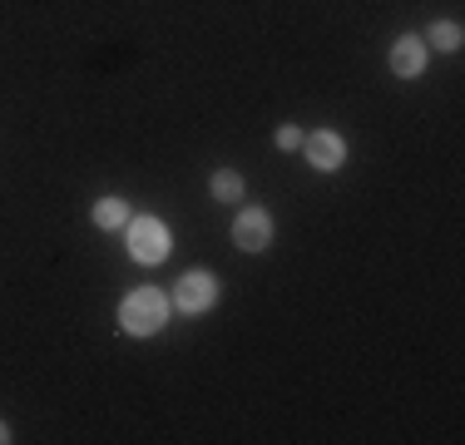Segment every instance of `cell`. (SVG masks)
Listing matches in <instances>:
<instances>
[{
	"instance_id": "6da1fadb",
	"label": "cell",
	"mask_w": 465,
	"mask_h": 445,
	"mask_svg": "<svg viewBox=\"0 0 465 445\" xmlns=\"http://www.w3.org/2000/svg\"><path fill=\"white\" fill-rule=\"evenodd\" d=\"M119 322H124V332H134V336L158 332V327L168 322V302H164V292H154V288L129 292V297H124V307H119Z\"/></svg>"
},
{
	"instance_id": "7a4b0ae2",
	"label": "cell",
	"mask_w": 465,
	"mask_h": 445,
	"mask_svg": "<svg viewBox=\"0 0 465 445\" xmlns=\"http://www.w3.org/2000/svg\"><path fill=\"white\" fill-rule=\"evenodd\" d=\"M129 252L139 262H164L168 258V228L158 218H134L129 222Z\"/></svg>"
},
{
	"instance_id": "3957f363",
	"label": "cell",
	"mask_w": 465,
	"mask_h": 445,
	"mask_svg": "<svg viewBox=\"0 0 465 445\" xmlns=\"http://www.w3.org/2000/svg\"><path fill=\"white\" fill-rule=\"evenodd\" d=\"M214 297H218V288H214V278H208V272H184V278H178L174 302L184 307L188 317H198V312H208V307H214Z\"/></svg>"
},
{
	"instance_id": "277c9868",
	"label": "cell",
	"mask_w": 465,
	"mask_h": 445,
	"mask_svg": "<svg viewBox=\"0 0 465 445\" xmlns=\"http://www.w3.org/2000/svg\"><path fill=\"white\" fill-rule=\"evenodd\" d=\"M232 238H238V248L262 252L272 238V218L262 213V208H248V213H238V222H232Z\"/></svg>"
},
{
	"instance_id": "5b68a950",
	"label": "cell",
	"mask_w": 465,
	"mask_h": 445,
	"mask_svg": "<svg viewBox=\"0 0 465 445\" xmlns=\"http://www.w3.org/2000/svg\"><path fill=\"white\" fill-rule=\"evenodd\" d=\"M421 65H426V45L411 35H401L396 45H391V70L396 74H421Z\"/></svg>"
},
{
	"instance_id": "8992f818",
	"label": "cell",
	"mask_w": 465,
	"mask_h": 445,
	"mask_svg": "<svg viewBox=\"0 0 465 445\" xmlns=\"http://www.w3.org/2000/svg\"><path fill=\"white\" fill-rule=\"evenodd\" d=\"M342 154H346V148H342L337 134H312V139H308V158L317 168H337V164H342Z\"/></svg>"
},
{
	"instance_id": "52a82bcc",
	"label": "cell",
	"mask_w": 465,
	"mask_h": 445,
	"mask_svg": "<svg viewBox=\"0 0 465 445\" xmlns=\"http://www.w3.org/2000/svg\"><path fill=\"white\" fill-rule=\"evenodd\" d=\"M124 218H129V208H124V198H104V204L94 208V222H100V228H119Z\"/></svg>"
},
{
	"instance_id": "ba28073f",
	"label": "cell",
	"mask_w": 465,
	"mask_h": 445,
	"mask_svg": "<svg viewBox=\"0 0 465 445\" xmlns=\"http://www.w3.org/2000/svg\"><path fill=\"white\" fill-rule=\"evenodd\" d=\"M238 194H242V178H238V174H218V178H214V198H223V204H232Z\"/></svg>"
},
{
	"instance_id": "9c48e42d",
	"label": "cell",
	"mask_w": 465,
	"mask_h": 445,
	"mask_svg": "<svg viewBox=\"0 0 465 445\" xmlns=\"http://www.w3.org/2000/svg\"><path fill=\"white\" fill-rule=\"evenodd\" d=\"M431 40H436L441 50H456V45H460V25H451V20H446V25L431 30Z\"/></svg>"
},
{
	"instance_id": "30bf717a",
	"label": "cell",
	"mask_w": 465,
	"mask_h": 445,
	"mask_svg": "<svg viewBox=\"0 0 465 445\" xmlns=\"http://www.w3.org/2000/svg\"><path fill=\"white\" fill-rule=\"evenodd\" d=\"M298 144H302V134L292 129V124H288V129H278V148H298Z\"/></svg>"
},
{
	"instance_id": "8fae6325",
	"label": "cell",
	"mask_w": 465,
	"mask_h": 445,
	"mask_svg": "<svg viewBox=\"0 0 465 445\" xmlns=\"http://www.w3.org/2000/svg\"><path fill=\"white\" fill-rule=\"evenodd\" d=\"M0 440H10V431H5V426H0Z\"/></svg>"
}]
</instances>
